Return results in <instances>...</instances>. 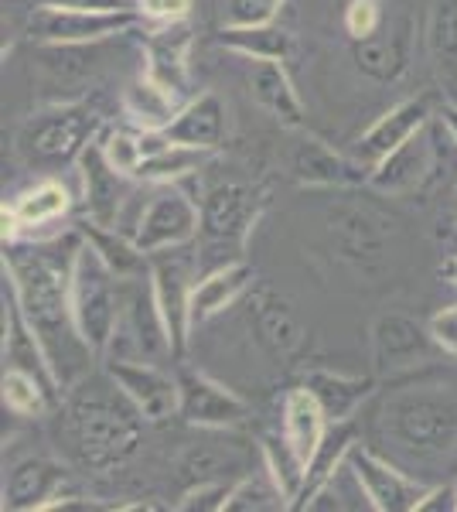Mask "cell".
<instances>
[{
	"mask_svg": "<svg viewBox=\"0 0 457 512\" xmlns=\"http://www.w3.org/2000/svg\"><path fill=\"white\" fill-rule=\"evenodd\" d=\"M55 250L58 243H4V274L11 277L14 304L41 345V355L52 369L58 390L69 393L72 386H79L89 376V362L96 352L89 349L76 325V315H72L69 274L79 246L65 260Z\"/></svg>",
	"mask_w": 457,
	"mask_h": 512,
	"instance_id": "cell-1",
	"label": "cell"
},
{
	"mask_svg": "<svg viewBox=\"0 0 457 512\" xmlns=\"http://www.w3.org/2000/svg\"><path fill=\"white\" fill-rule=\"evenodd\" d=\"M382 448L410 465H434L457 451V390L440 383H413L389 393L376 410Z\"/></svg>",
	"mask_w": 457,
	"mask_h": 512,
	"instance_id": "cell-2",
	"label": "cell"
},
{
	"mask_svg": "<svg viewBox=\"0 0 457 512\" xmlns=\"http://www.w3.org/2000/svg\"><path fill=\"white\" fill-rule=\"evenodd\" d=\"M62 434L82 468L106 472L127 461L144 437V414L127 396L99 386H72L62 407Z\"/></svg>",
	"mask_w": 457,
	"mask_h": 512,
	"instance_id": "cell-3",
	"label": "cell"
},
{
	"mask_svg": "<svg viewBox=\"0 0 457 512\" xmlns=\"http://www.w3.org/2000/svg\"><path fill=\"white\" fill-rule=\"evenodd\" d=\"M120 274L113 263L99 253L93 239H82L76 256H72V274H69V294H72V315L82 338L96 355L110 349L116 328H120Z\"/></svg>",
	"mask_w": 457,
	"mask_h": 512,
	"instance_id": "cell-4",
	"label": "cell"
},
{
	"mask_svg": "<svg viewBox=\"0 0 457 512\" xmlns=\"http://www.w3.org/2000/svg\"><path fill=\"white\" fill-rule=\"evenodd\" d=\"M331 420L324 414V407L318 403L307 386H294L284 396V417H280V454L277 448L263 444V465L277 475V482L284 485L290 509L297 502V492L304 485V472L311 465V458L318 454L324 434H328Z\"/></svg>",
	"mask_w": 457,
	"mask_h": 512,
	"instance_id": "cell-5",
	"label": "cell"
},
{
	"mask_svg": "<svg viewBox=\"0 0 457 512\" xmlns=\"http://www.w3.org/2000/svg\"><path fill=\"white\" fill-rule=\"evenodd\" d=\"M260 192L249 185H215L202 202V222H198V253L202 267L215 270L222 263L243 260L246 239L253 222L260 219Z\"/></svg>",
	"mask_w": 457,
	"mask_h": 512,
	"instance_id": "cell-6",
	"label": "cell"
},
{
	"mask_svg": "<svg viewBox=\"0 0 457 512\" xmlns=\"http://www.w3.org/2000/svg\"><path fill=\"white\" fill-rule=\"evenodd\" d=\"M99 127V117L86 103H62L28 117L14 134V147L28 164H65L82 158Z\"/></svg>",
	"mask_w": 457,
	"mask_h": 512,
	"instance_id": "cell-7",
	"label": "cell"
},
{
	"mask_svg": "<svg viewBox=\"0 0 457 512\" xmlns=\"http://www.w3.org/2000/svg\"><path fill=\"white\" fill-rule=\"evenodd\" d=\"M393 236V219L369 202H338L328 212L331 250L348 270L362 277H376L386 267Z\"/></svg>",
	"mask_w": 457,
	"mask_h": 512,
	"instance_id": "cell-8",
	"label": "cell"
},
{
	"mask_svg": "<svg viewBox=\"0 0 457 512\" xmlns=\"http://www.w3.org/2000/svg\"><path fill=\"white\" fill-rule=\"evenodd\" d=\"M372 369L379 379H396L427 366L437 342L427 325L403 311H386L372 321Z\"/></svg>",
	"mask_w": 457,
	"mask_h": 512,
	"instance_id": "cell-9",
	"label": "cell"
},
{
	"mask_svg": "<svg viewBox=\"0 0 457 512\" xmlns=\"http://www.w3.org/2000/svg\"><path fill=\"white\" fill-rule=\"evenodd\" d=\"M140 21L137 11H69V7H35L28 35L45 45H96L123 35Z\"/></svg>",
	"mask_w": 457,
	"mask_h": 512,
	"instance_id": "cell-10",
	"label": "cell"
},
{
	"mask_svg": "<svg viewBox=\"0 0 457 512\" xmlns=\"http://www.w3.org/2000/svg\"><path fill=\"white\" fill-rule=\"evenodd\" d=\"M181 246L174 250H161L151 253V294L157 301V311H161L164 321V338H168V349L174 355L185 352V338L191 328L188 318V297H191V280H195V263L188 256L178 253Z\"/></svg>",
	"mask_w": 457,
	"mask_h": 512,
	"instance_id": "cell-11",
	"label": "cell"
},
{
	"mask_svg": "<svg viewBox=\"0 0 457 512\" xmlns=\"http://www.w3.org/2000/svg\"><path fill=\"white\" fill-rule=\"evenodd\" d=\"M348 468L359 478V489L365 492V502L376 512H417L420 502L427 499V485H420L417 478H410L406 472L393 465L382 454L355 444L348 451Z\"/></svg>",
	"mask_w": 457,
	"mask_h": 512,
	"instance_id": "cell-12",
	"label": "cell"
},
{
	"mask_svg": "<svg viewBox=\"0 0 457 512\" xmlns=\"http://www.w3.org/2000/svg\"><path fill=\"white\" fill-rule=\"evenodd\" d=\"M198 222H202V209H198L181 188H164L157 192L147 209L140 212L137 229H134V246L140 253H161L174 250V246H185L188 239L198 236Z\"/></svg>",
	"mask_w": 457,
	"mask_h": 512,
	"instance_id": "cell-13",
	"label": "cell"
},
{
	"mask_svg": "<svg viewBox=\"0 0 457 512\" xmlns=\"http://www.w3.org/2000/svg\"><path fill=\"white\" fill-rule=\"evenodd\" d=\"M181 407L178 417H185L191 427H205V431H232V427L249 420V403L229 386L215 383L212 376L195 373V369H181L178 373Z\"/></svg>",
	"mask_w": 457,
	"mask_h": 512,
	"instance_id": "cell-14",
	"label": "cell"
},
{
	"mask_svg": "<svg viewBox=\"0 0 457 512\" xmlns=\"http://www.w3.org/2000/svg\"><path fill=\"white\" fill-rule=\"evenodd\" d=\"M430 120H434V96L403 99L400 106H393L389 113H382V117L372 123L359 140H355L348 158L372 175V168H379V164L386 161L396 147H403L413 134H420Z\"/></svg>",
	"mask_w": 457,
	"mask_h": 512,
	"instance_id": "cell-15",
	"label": "cell"
},
{
	"mask_svg": "<svg viewBox=\"0 0 457 512\" xmlns=\"http://www.w3.org/2000/svg\"><path fill=\"white\" fill-rule=\"evenodd\" d=\"M106 373H110L116 390L144 414V420H168L178 414L181 407L178 376H168L157 366H151V362H134V359H110L106 362Z\"/></svg>",
	"mask_w": 457,
	"mask_h": 512,
	"instance_id": "cell-16",
	"label": "cell"
},
{
	"mask_svg": "<svg viewBox=\"0 0 457 512\" xmlns=\"http://www.w3.org/2000/svg\"><path fill=\"white\" fill-rule=\"evenodd\" d=\"M249 328H253L260 349L277 362H290L304 349V325L287 297H280L270 287H256L249 294Z\"/></svg>",
	"mask_w": 457,
	"mask_h": 512,
	"instance_id": "cell-17",
	"label": "cell"
},
{
	"mask_svg": "<svg viewBox=\"0 0 457 512\" xmlns=\"http://www.w3.org/2000/svg\"><path fill=\"white\" fill-rule=\"evenodd\" d=\"M65 468L52 458H24L11 468L4 482V509L14 512H41L65 506Z\"/></svg>",
	"mask_w": 457,
	"mask_h": 512,
	"instance_id": "cell-18",
	"label": "cell"
},
{
	"mask_svg": "<svg viewBox=\"0 0 457 512\" xmlns=\"http://www.w3.org/2000/svg\"><path fill=\"white\" fill-rule=\"evenodd\" d=\"M290 178L314 188H348V185H369V171L359 168L352 158L331 151L318 137H304L290 151Z\"/></svg>",
	"mask_w": 457,
	"mask_h": 512,
	"instance_id": "cell-19",
	"label": "cell"
},
{
	"mask_svg": "<svg viewBox=\"0 0 457 512\" xmlns=\"http://www.w3.org/2000/svg\"><path fill=\"white\" fill-rule=\"evenodd\" d=\"M253 280H256V270L249 267L246 260H232L215 270H205L202 280H195L191 297H188L191 328L205 325V321H212L215 315H222L229 304H236L246 291H253Z\"/></svg>",
	"mask_w": 457,
	"mask_h": 512,
	"instance_id": "cell-20",
	"label": "cell"
},
{
	"mask_svg": "<svg viewBox=\"0 0 457 512\" xmlns=\"http://www.w3.org/2000/svg\"><path fill=\"white\" fill-rule=\"evenodd\" d=\"M79 164H82V181H86L89 219H93L96 226L116 229V222H120V209H123V202H127V185H123V178L127 175H120V171L106 161L103 147H93V144L82 151Z\"/></svg>",
	"mask_w": 457,
	"mask_h": 512,
	"instance_id": "cell-21",
	"label": "cell"
},
{
	"mask_svg": "<svg viewBox=\"0 0 457 512\" xmlns=\"http://www.w3.org/2000/svg\"><path fill=\"white\" fill-rule=\"evenodd\" d=\"M249 96H253L256 106H260L263 113H270L280 127H290V130L304 127V103L280 62L253 59V69H249Z\"/></svg>",
	"mask_w": 457,
	"mask_h": 512,
	"instance_id": "cell-22",
	"label": "cell"
},
{
	"mask_svg": "<svg viewBox=\"0 0 457 512\" xmlns=\"http://www.w3.org/2000/svg\"><path fill=\"white\" fill-rule=\"evenodd\" d=\"M427 130V127H423ZM413 134L403 147H396L379 168H372L369 188H376L382 195H406L417 192L423 185V178L434 168V147L427 144V134Z\"/></svg>",
	"mask_w": 457,
	"mask_h": 512,
	"instance_id": "cell-23",
	"label": "cell"
},
{
	"mask_svg": "<svg viewBox=\"0 0 457 512\" xmlns=\"http://www.w3.org/2000/svg\"><path fill=\"white\" fill-rule=\"evenodd\" d=\"M427 59L434 65V76L444 99L457 103V0H434L423 31Z\"/></svg>",
	"mask_w": 457,
	"mask_h": 512,
	"instance_id": "cell-24",
	"label": "cell"
},
{
	"mask_svg": "<svg viewBox=\"0 0 457 512\" xmlns=\"http://www.w3.org/2000/svg\"><path fill=\"white\" fill-rule=\"evenodd\" d=\"M410 35L413 24L400 21L393 28H382L372 38L355 41V65H359L362 76L372 82H396L410 65Z\"/></svg>",
	"mask_w": 457,
	"mask_h": 512,
	"instance_id": "cell-25",
	"label": "cell"
},
{
	"mask_svg": "<svg viewBox=\"0 0 457 512\" xmlns=\"http://www.w3.org/2000/svg\"><path fill=\"white\" fill-rule=\"evenodd\" d=\"M161 134L168 137L171 144L215 151V147L226 140V103L215 93H202L198 99L181 106L178 117H174Z\"/></svg>",
	"mask_w": 457,
	"mask_h": 512,
	"instance_id": "cell-26",
	"label": "cell"
},
{
	"mask_svg": "<svg viewBox=\"0 0 457 512\" xmlns=\"http://www.w3.org/2000/svg\"><path fill=\"white\" fill-rule=\"evenodd\" d=\"M355 444H359V424H355V417L335 420V424L328 427V434H324L318 454H314L311 465H307V472H304V485H301V492H297L294 509H307V506H311L314 495H318L324 485H328L331 478H335L345 468L348 451H352Z\"/></svg>",
	"mask_w": 457,
	"mask_h": 512,
	"instance_id": "cell-27",
	"label": "cell"
},
{
	"mask_svg": "<svg viewBox=\"0 0 457 512\" xmlns=\"http://www.w3.org/2000/svg\"><path fill=\"white\" fill-rule=\"evenodd\" d=\"M69 212V192L58 181H41L31 192L14 198V205L4 209V243H14L21 229L48 226Z\"/></svg>",
	"mask_w": 457,
	"mask_h": 512,
	"instance_id": "cell-28",
	"label": "cell"
},
{
	"mask_svg": "<svg viewBox=\"0 0 457 512\" xmlns=\"http://www.w3.org/2000/svg\"><path fill=\"white\" fill-rule=\"evenodd\" d=\"M178 482L191 489L202 482H239L246 475V458L236 448H219V444H191L174 461Z\"/></svg>",
	"mask_w": 457,
	"mask_h": 512,
	"instance_id": "cell-29",
	"label": "cell"
},
{
	"mask_svg": "<svg viewBox=\"0 0 457 512\" xmlns=\"http://www.w3.org/2000/svg\"><path fill=\"white\" fill-rule=\"evenodd\" d=\"M304 386L318 396V403L324 407V414L335 424V420L355 417V410L369 400V393L376 390V379L372 376H342L331 373V369H311L304 376Z\"/></svg>",
	"mask_w": 457,
	"mask_h": 512,
	"instance_id": "cell-30",
	"label": "cell"
},
{
	"mask_svg": "<svg viewBox=\"0 0 457 512\" xmlns=\"http://www.w3.org/2000/svg\"><path fill=\"white\" fill-rule=\"evenodd\" d=\"M219 45L232 48V52L246 55V59H273L284 62L294 48V41L277 24H226L219 31Z\"/></svg>",
	"mask_w": 457,
	"mask_h": 512,
	"instance_id": "cell-31",
	"label": "cell"
},
{
	"mask_svg": "<svg viewBox=\"0 0 457 512\" xmlns=\"http://www.w3.org/2000/svg\"><path fill=\"white\" fill-rule=\"evenodd\" d=\"M174 96H178V93H171V89L161 86L157 79L144 76V79H137L127 93H123V106H127V113L134 117L137 127L164 130L181 110V106L174 103Z\"/></svg>",
	"mask_w": 457,
	"mask_h": 512,
	"instance_id": "cell-32",
	"label": "cell"
},
{
	"mask_svg": "<svg viewBox=\"0 0 457 512\" xmlns=\"http://www.w3.org/2000/svg\"><path fill=\"white\" fill-rule=\"evenodd\" d=\"M185 52H188V31H157V38L147 48V76L168 86L171 93L185 89Z\"/></svg>",
	"mask_w": 457,
	"mask_h": 512,
	"instance_id": "cell-33",
	"label": "cell"
},
{
	"mask_svg": "<svg viewBox=\"0 0 457 512\" xmlns=\"http://www.w3.org/2000/svg\"><path fill=\"white\" fill-rule=\"evenodd\" d=\"M212 151H205V147H185V144H164L151 151L140 164L137 178L140 181H151V185H171V181L191 175V171H198L205 161H209Z\"/></svg>",
	"mask_w": 457,
	"mask_h": 512,
	"instance_id": "cell-34",
	"label": "cell"
},
{
	"mask_svg": "<svg viewBox=\"0 0 457 512\" xmlns=\"http://www.w3.org/2000/svg\"><path fill=\"white\" fill-rule=\"evenodd\" d=\"M267 509H290V499L284 492V485L277 482V475L263 465V472L243 475L232 485L226 512H267Z\"/></svg>",
	"mask_w": 457,
	"mask_h": 512,
	"instance_id": "cell-35",
	"label": "cell"
},
{
	"mask_svg": "<svg viewBox=\"0 0 457 512\" xmlns=\"http://www.w3.org/2000/svg\"><path fill=\"white\" fill-rule=\"evenodd\" d=\"M55 386L45 383L41 376L28 373V369L7 366L4 373V407L18 417H38L48 407V396Z\"/></svg>",
	"mask_w": 457,
	"mask_h": 512,
	"instance_id": "cell-36",
	"label": "cell"
},
{
	"mask_svg": "<svg viewBox=\"0 0 457 512\" xmlns=\"http://www.w3.org/2000/svg\"><path fill=\"white\" fill-rule=\"evenodd\" d=\"M103 154H106V161L113 164L120 175H127V178H137V171H140V164H144V140L134 137V134H127V130H113L110 137H106V144H103Z\"/></svg>",
	"mask_w": 457,
	"mask_h": 512,
	"instance_id": "cell-37",
	"label": "cell"
},
{
	"mask_svg": "<svg viewBox=\"0 0 457 512\" xmlns=\"http://www.w3.org/2000/svg\"><path fill=\"white\" fill-rule=\"evenodd\" d=\"M382 28V7L379 0H348L345 7V31L352 41L372 38Z\"/></svg>",
	"mask_w": 457,
	"mask_h": 512,
	"instance_id": "cell-38",
	"label": "cell"
},
{
	"mask_svg": "<svg viewBox=\"0 0 457 512\" xmlns=\"http://www.w3.org/2000/svg\"><path fill=\"white\" fill-rule=\"evenodd\" d=\"M236 482H202L185 489V499L178 502V509H212V512H226V499Z\"/></svg>",
	"mask_w": 457,
	"mask_h": 512,
	"instance_id": "cell-39",
	"label": "cell"
},
{
	"mask_svg": "<svg viewBox=\"0 0 457 512\" xmlns=\"http://www.w3.org/2000/svg\"><path fill=\"white\" fill-rule=\"evenodd\" d=\"M284 0H229V24H270Z\"/></svg>",
	"mask_w": 457,
	"mask_h": 512,
	"instance_id": "cell-40",
	"label": "cell"
},
{
	"mask_svg": "<svg viewBox=\"0 0 457 512\" xmlns=\"http://www.w3.org/2000/svg\"><path fill=\"white\" fill-rule=\"evenodd\" d=\"M427 328H430V335H434L437 349L444 355H451V359H457V304L437 311V315L427 321Z\"/></svg>",
	"mask_w": 457,
	"mask_h": 512,
	"instance_id": "cell-41",
	"label": "cell"
},
{
	"mask_svg": "<svg viewBox=\"0 0 457 512\" xmlns=\"http://www.w3.org/2000/svg\"><path fill=\"white\" fill-rule=\"evenodd\" d=\"M188 11H191V0H140V14H147L154 21L178 24L185 21Z\"/></svg>",
	"mask_w": 457,
	"mask_h": 512,
	"instance_id": "cell-42",
	"label": "cell"
},
{
	"mask_svg": "<svg viewBox=\"0 0 457 512\" xmlns=\"http://www.w3.org/2000/svg\"><path fill=\"white\" fill-rule=\"evenodd\" d=\"M31 7H69V11H130L127 0H28Z\"/></svg>",
	"mask_w": 457,
	"mask_h": 512,
	"instance_id": "cell-43",
	"label": "cell"
},
{
	"mask_svg": "<svg viewBox=\"0 0 457 512\" xmlns=\"http://www.w3.org/2000/svg\"><path fill=\"white\" fill-rule=\"evenodd\" d=\"M440 123H444L447 134L457 140V103H451V99H444V103H440Z\"/></svg>",
	"mask_w": 457,
	"mask_h": 512,
	"instance_id": "cell-44",
	"label": "cell"
},
{
	"mask_svg": "<svg viewBox=\"0 0 457 512\" xmlns=\"http://www.w3.org/2000/svg\"><path fill=\"white\" fill-rule=\"evenodd\" d=\"M440 277H444L447 284H454V287H457V253H454V256H447V260L440 263Z\"/></svg>",
	"mask_w": 457,
	"mask_h": 512,
	"instance_id": "cell-45",
	"label": "cell"
},
{
	"mask_svg": "<svg viewBox=\"0 0 457 512\" xmlns=\"http://www.w3.org/2000/svg\"><path fill=\"white\" fill-rule=\"evenodd\" d=\"M454 222H457V219H454Z\"/></svg>",
	"mask_w": 457,
	"mask_h": 512,
	"instance_id": "cell-46",
	"label": "cell"
}]
</instances>
